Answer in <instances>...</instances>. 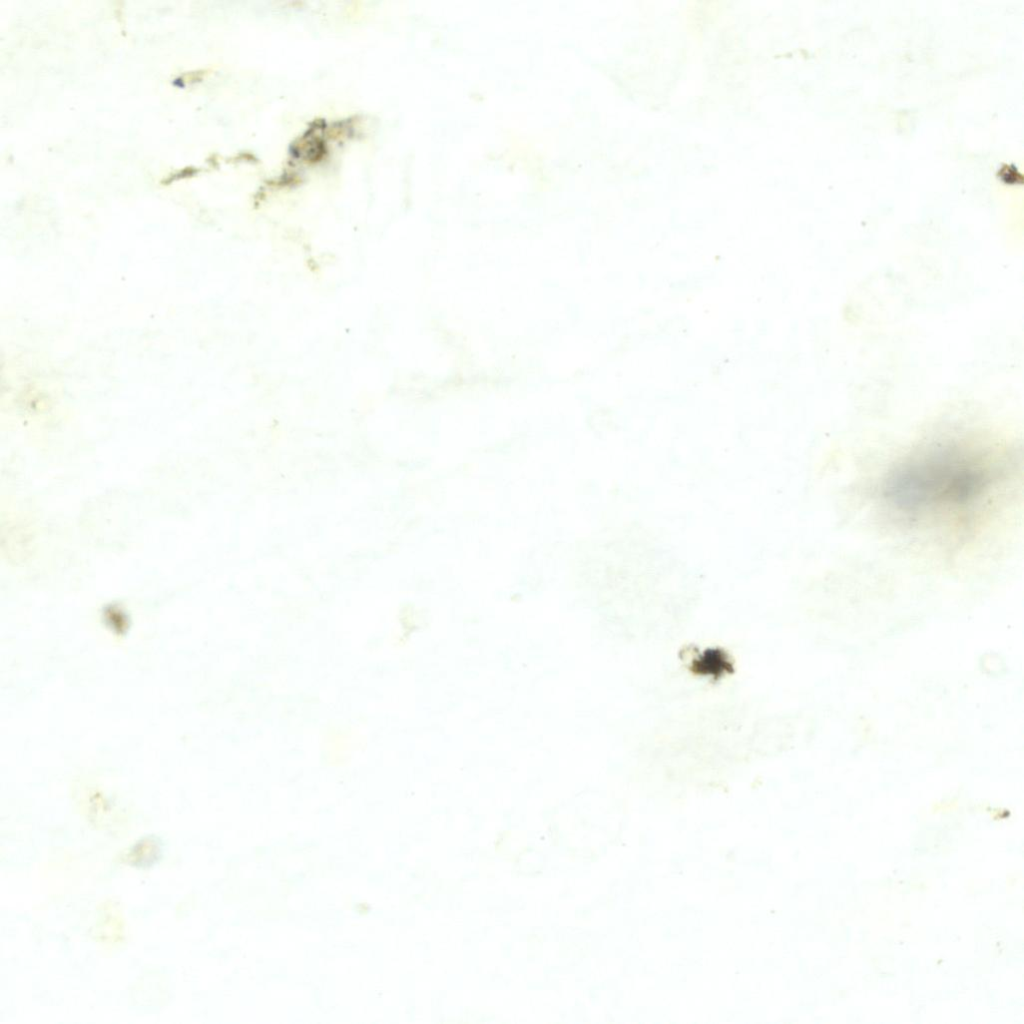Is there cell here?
I'll return each instance as SVG.
<instances>
[{
    "instance_id": "1",
    "label": "cell",
    "mask_w": 1024,
    "mask_h": 1024,
    "mask_svg": "<svg viewBox=\"0 0 1024 1024\" xmlns=\"http://www.w3.org/2000/svg\"><path fill=\"white\" fill-rule=\"evenodd\" d=\"M1007 472V461L985 447L940 440L895 464L882 481L881 496L910 520L945 517L982 504Z\"/></svg>"
},
{
    "instance_id": "2",
    "label": "cell",
    "mask_w": 1024,
    "mask_h": 1024,
    "mask_svg": "<svg viewBox=\"0 0 1024 1024\" xmlns=\"http://www.w3.org/2000/svg\"><path fill=\"white\" fill-rule=\"evenodd\" d=\"M164 843L156 835L143 836L123 855V862L136 869L146 870L159 863L164 855Z\"/></svg>"
}]
</instances>
